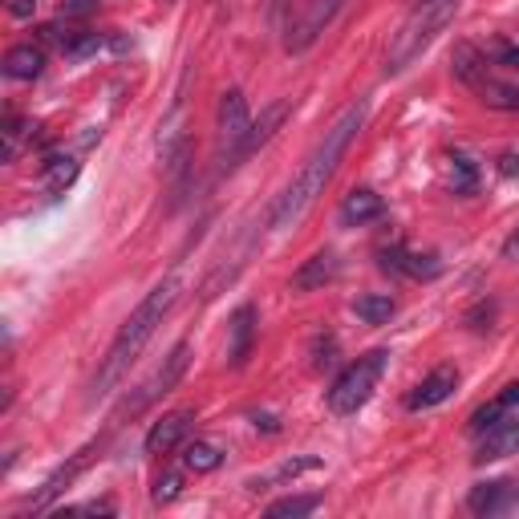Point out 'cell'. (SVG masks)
<instances>
[{
	"label": "cell",
	"instance_id": "20",
	"mask_svg": "<svg viewBox=\"0 0 519 519\" xmlns=\"http://www.w3.org/2000/svg\"><path fill=\"white\" fill-rule=\"evenodd\" d=\"M507 495H511V483H479L471 495H467V507L475 515H495L507 507Z\"/></svg>",
	"mask_w": 519,
	"mask_h": 519
},
{
	"label": "cell",
	"instance_id": "16",
	"mask_svg": "<svg viewBox=\"0 0 519 519\" xmlns=\"http://www.w3.org/2000/svg\"><path fill=\"white\" fill-rule=\"evenodd\" d=\"M382 211H386V203H382L378 191L357 187V191H349L345 203H341V224H345V228H361V224H369V219H378Z\"/></svg>",
	"mask_w": 519,
	"mask_h": 519
},
{
	"label": "cell",
	"instance_id": "30",
	"mask_svg": "<svg viewBox=\"0 0 519 519\" xmlns=\"http://www.w3.org/2000/svg\"><path fill=\"white\" fill-rule=\"evenodd\" d=\"M495 61H499V65H507V69H519V45H499Z\"/></svg>",
	"mask_w": 519,
	"mask_h": 519
},
{
	"label": "cell",
	"instance_id": "31",
	"mask_svg": "<svg viewBox=\"0 0 519 519\" xmlns=\"http://www.w3.org/2000/svg\"><path fill=\"white\" fill-rule=\"evenodd\" d=\"M9 13L25 21V17H33V13H37V0H9Z\"/></svg>",
	"mask_w": 519,
	"mask_h": 519
},
{
	"label": "cell",
	"instance_id": "9",
	"mask_svg": "<svg viewBox=\"0 0 519 519\" xmlns=\"http://www.w3.org/2000/svg\"><path fill=\"white\" fill-rule=\"evenodd\" d=\"M507 455H519V418L495 422L491 430L479 434L475 463H499V459H507Z\"/></svg>",
	"mask_w": 519,
	"mask_h": 519
},
{
	"label": "cell",
	"instance_id": "28",
	"mask_svg": "<svg viewBox=\"0 0 519 519\" xmlns=\"http://www.w3.org/2000/svg\"><path fill=\"white\" fill-rule=\"evenodd\" d=\"M102 0H61V17H90L98 13Z\"/></svg>",
	"mask_w": 519,
	"mask_h": 519
},
{
	"label": "cell",
	"instance_id": "8",
	"mask_svg": "<svg viewBox=\"0 0 519 519\" xmlns=\"http://www.w3.org/2000/svg\"><path fill=\"white\" fill-rule=\"evenodd\" d=\"M455 386H459V369H455V365H438L434 374H426V378L410 390L406 406H410V410H434V406H442V402L455 394Z\"/></svg>",
	"mask_w": 519,
	"mask_h": 519
},
{
	"label": "cell",
	"instance_id": "4",
	"mask_svg": "<svg viewBox=\"0 0 519 519\" xmlns=\"http://www.w3.org/2000/svg\"><path fill=\"white\" fill-rule=\"evenodd\" d=\"M386 365H390L386 349H374V353L357 357L353 365H345V374L329 390V410L333 414H357L369 398H374V390H378V382L386 374Z\"/></svg>",
	"mask_w": 519,
	"mask_h": 519
},
{
	"label": "cell",
	"instance_id": "33",
	"mask_svg": "<svg viewBox=\"0 0 519 519\" xmlns=\"http://www.w3.org/2000/svg\"><path fill=\"white\" fill-rule=\"evenodd\" d=\"M499 171H503L507 179H511V175H519V155H503V159H499Z\"/></svg>",
	"mask_w": 519,
	"mask_h": 519
},
{
	"label": "cell",
	"instance_id": "10",
	"mask_svg": "<svg viewBox=\"0 0 519 519\" xmlns=\"http://www.w3.org/2000/svg\"><path fill=\"white\" fill-rule=\"evenodd\" d=\"M191 426H195V410H175V414H167L163 422H155L151 430H146V451H151V455L175 451L179 442L187 438Z\"/></svg>",
	"mask_w": 519,
	"mask_h": 519
},
{
	"label": "cell",
	"instance_id": "13",
	"mask_svg": "<svg viewBox=\"0 0 519 519\" xmlns=\"http://www.w3.org/2000/svg\"><path fill=\"white\" fill-rule=\"evenodd\" d=\"M337 272H341V260H337L333 252H317V256H309L301 268L292 272V288H296V292L325 288L329 280H337Z\"/></svg>",
	"mask_w": 519,
	"mask_h": 519
},
{
	"label": "cell",
	"instance_id": "32",
	"mask_svg": "<svg viewBox=\"0 0 519 519\" xmlns=\"http://www.w3.org/2000/svg\"><path fill=\"white\" fill-rule=\"evenodd\" d=\"M503 260H511V264H519V228L507 236V244H503Z\"/></svg>",
	"mask_w": 519,
	"mask_h": 519
},
{
	"label": "cell",
	"instance_id": "14",
	"mask_svg": "<svg viewBox=\"0 0 519 519\" xmlns=\"http://www.w3.org/2000/svg\"><path fill=\"white\" fill-rule=\"evenodd\" d=\"M292 114V98H280V102H272L264 114H260V122H252V130H248V138H244V151H240V159H248L252 151H260L264 142H272V134L284 126V118Z\"/></svg>",
	"mask_w": 519,
	"mask_h": 519
},
{
	"label": "cell",
	"instance_id": "17",
	"mask_svg": "<svg viewBox=\"0 0 519 519\" xmlns=\"http://www.w3.org/2000/svg\"><path fill=\"white\" fill-rule=\"evenodd\" d=\"M41 69H45V49L33 41L13 45L5 53V78H13V82H33V78H41Z\"/></svg>",
	"mask_w": 519,
	"mask_h": 519
},
{
	"label": "cell",
	"instance_id": "19",
	"mask_svg": "<svg viewBox=\"0 0 519 519\" xmlns=\"http://www.w3.org/2000/svg\"><path fill=\"white\" fill-rule=\"evenodd\" d=\"M475 94H479V102L491 106V110L519 114V86H507V82H499V78H487V82L475 86Z\"/></svg>",
	"mask_w": 519,
	"mask_h": 519
},
{
	"label": "cell",
	"instance_id": "36",
	"mask_svg": "<svg viewBox=\"0 0 519 519\" xmlns=\"http://www.w3.org/2000/svg\"><path fill=\"white\" fill-rule=\"evenodd\" d=\"M252 422H256V430H280V422H276L272 414H256Z\"/></svg>",
	"mask_w": 519,
	"mask_h": 519
},
{
	"label": "cell",
	"instance_id": "15",
	"mask_svg": "<svg viewBox=\"0 0 519 519\" xmlns=\"http://www.w3.org/2000/svg\"><path fill=\"white\" fill-rule=\"evenodd\" d=\"M228 333H232V341H228V361L240 369V365L248 361V353H252V341H256V309H252V305H240V309L232 313Z\"/></svg>",
	"mask_w": 519,
	"mask_h": 519
},
{
	"label": "cell",
	"instance_id": "27",
	"mask_svg": "<svg viewBox=\"0 0 519 519\" xmlns=\"http://www.w3.org/2000/svg\"><path fill=\"white\" fill-rule=\"evenodd\" d=\"M455 191H475V163L467 155H455Z\"/></svg>",
	"mask_w": 519,
	"mask_h": 519
},
{
	"label": "cell",
	"instance_id": "24",
	"mask_svg": "<svg viewBox=\"0 0 519 519\" xmlns=\"http://www.w3.org/2000/svg\"><path fill=\"white\" fill-rule=\"evenodd\" d=\"M73 179H78V163H73V159H61V155L45 159V183H49L53 191H65Z\"/></svg>",
	"mask_w": 519,
	"mask_h": 519
},
{
	"label": "cell",
	"instance_id": "23",
	"mask_svg": "<svg viewBox=\"0 0 519 519\" xmlns=\"http://www.w3.org/2000/svg\"><path fill=\"white\" fill-rule=\"evenodd\" d=\"M321 507V495H288V499H276L272 507H268V515L272 519H284V515H313Z\"/></svg>",
	"mask_w": 519,
	"mask_h": 519
},
{
	"label": "cell",
	"instance_id": "35",
	"mask_svg": "<svg viewBox=\"0 0 519 519\" xmlns=\"http://www.w3.org/2000/svg\"><path fill=\"white\" fill-rule=\"evenodd\" d=\"M106 45H110L114 53H130V49H134V41H130V37H106Z\"/></svg>",
	"mask_w": 519,
	"mask_h": 519
},
{
	"label": "cell",
	"instance_id": "1",
	"mask_svg": "<svg viewBox=\"0 0 519 519\" xmlns=\"http://www.w3.org/2000/svg\"><path fill=\"white\" fill-rule=\"evenodd\" d=\"M365 118H369V102L365 98H357V102H349L345 110H341V118L325 130V138L317 142V151L305 159V167L296 171V179L284 187V195L276 199V207H272V215H268V228L272 232H288V228H296L301 219L309 215V207L317 203V195L325 191V183L337 175V163L345 159V151H349V142L357 138V130L365 126Z\"/></svg>",
	"mask_w": 519,
	"mask_h": 519
},
{
	"label": "cell",
	"instance_id": "26",
	"mask_svg": "<svg viewBox=\"0 0 519 519\" xmlns=\"http://www.w3.org/2000/svg\"><path fill=\"white\" fill-rule=\"evenodd\" d=\"M503 410H507L503 402H491V406H479V410L471 414V430H475V434H483V430H491L495 422H503Z\"/></svg>",
	"mask_w": 519,
	"mask_h": 519
},
{
	"label": "cell",
	"instance_id": "7",
	"mask_svg": "<svg viewBox=\"0 0 519 519\" xmlns=\"http://www.w3.org/2000/svg\"><path fill=\"white\" fill-rule=\"evenodd\" d=\"M349 5V0H305L301 17H296L288 25V37H284V49L288 53H305L321 41V33L341 17V9Z\"/></svg>",
	"mask_w": 519,
	"mask_h": 519
},
{
	"label": "cell",
	"instance_id": "12",
	"mask_svg": "<svg viewBox=\"0 0 519 519\" xmlns=\"http://www.w3.org/2000/svg\"><path fill=\"white\" fill-rule=\"evenodd\" d=\"M451 73L463 82V86H479V82H487L491 78V65H487V53L479 49V45H471V41H459L455 45V53H451Z\"/></svg>",
	"mask_w": 519,
	"mask_h": 519
},
{
	"label": "cell",
	"instance_id": "34",
	"mask_svg": "<svg viewBox=\"0 0 519 519\" xmlns=\"http://www.w3.org/2000/svg\"><path fill=\"white\" fill-rule=\"evenodd\" d=\"M499 402H503L507 410H511V406H519V382H511V386H507V390L499 394Z\"/></svg>",
	"mask_w": 519,
	"mask_h": 519
},
{
	"label": "cell",
	"instance_id": "5",
	"mask_svg": "<svg viewBox=\"0 0 519 519\" xmlns=\"http://www.w3.org/2000/svg\"><path fill=\"white\" fill-rule=\"evenodd\" d=\"M187 365H191V345H187V341H179V345H175V349L163 357V365L155 369V374L146 378V382H142V386H138V390L126 398L122 414H130V418H134V414H142L146 406H155L159 398H167V394H171V390L183 382Z\"/></svg>",
	"mask_w": 519,
	"mask_h": 519
},
{
	"label": "cell",
	"instance_id": "11",
	"mask_svg": "<svg viewBox=\"0 0 519 519\" xmlns=\"http://www.w3.org/2000/svg\"><path fill=\"white\" fill-rule=\"evenodd\" d=\"M90 455H94V447L78 451V455H73V459H69L65 467H57V471H53V475H49V479L41 483V491H37V495L29 499V503H33V511L49 507V503H53V499H57L61 491H69V487H73V479H78V475H82V471L90 467Z\"/></svg>",
	"mask_w": 519,
	"mask_h": 519
},
{
	"label": "cell",
	"instance_id": "18",
	"mask_svg": "<svg viewBox=\"0 0 519 519\" xmlns=\"http://www.w3.org/2000/svg\"><path fill=\"white\" fill-rule=\"evenodd\" d=\"M57 45H61V53H65V57H73V61H86V57H94V53L106 45V33L73 29V33H57Z\"/></svg>",
	"mask_w": 519,
	"mask_h": 519
},
{
	"label": "cell",
	"instance_id": "2",
	"mask_svg": "<svg viewBox=\"0 0 519 519\" xmlns=\"http://www.w3.org/2000/svg\"><path fill=\"white\" fill-rule=\"evenodd\" d=\"M175 301H179V280H175V276H167L163 284H155L151 292L142 296L138 309L122 321L118 337L110 341V353H106V361H102V369H98L90 398H106V394L126 378V369L138 361V353L146 349V341L155 337V329L163 325V317L175 309Z\"/></svg>",
	"mask_w": 519,
	"mask_h": 519
},
{
	"label": "cell",
	"instance_id": "25",
	"mask_svg": "<svg viewBox=\"0 0 519 519\" xmlns=\"http://www.w3.org/2000/svg\"><path fill=\"white\" fill-rule=\"evenodd\" d=\"M151 495H155V503H175V499L183 495V475H179V471H167V475H159Z\"/></svg>",
	"mask_w": 519,
	"mask_h": 519
},
{
	"label": "cell",
	"instance_id": "29",
	"mask_svg": "<svg viewBox=\"0 0 519 519\" xmlns=\"http://www.w3.org/2000/svg\"><path fill=\"white\" fill-rule=\"evenodd\" d=\"M317 467H321V459H292V463H284V467L276 471V479H296V475L317 471Z\"/></svg>",
	"mask_w": 519,
	"mask_h": 519
},
{
	"label": "cell",
	"instance_id": "6",
	"mask_svg": "<svg viewBox=\"0 0 519 519\" xmlns=\"http://www.w3.org/2000/svg\"><path fill=\"white\" fill-rule=\"evenodd\" d=\"M215 130H219V151H224L228 167L240 163V151H244V138L252 130V110H248V98L240 90H228L219 98V114H215Z\"/></svg>",
	"mask_w": 519,
	"mask_h": 519
},
{
	"label": "cell",
	"instance_id": "22",
	"mask_svg": "<svg viewBox=\"0 0 519 519\" xmlns=\"http://www.w3.org/2000/svg\"><path fill=\"white\" fill-rule=\"evenodd\" d=\"M219 463H224V451H219L215 442H187V451H183V467L187 471L211 475V471H219Z\"/></svg>",
	"mask_w": 519,
	"mask_h": 519
},
{
	"label": "cell",
	"instance_id": "3",
	"mask_svg": "<svg viewBox=\"0 0 519 519\" xmlns=\"http://www.w3.org/2000/svg\"><path fill=\"white\" fill-rule=\"evenodd\" d=\"M459 9H463V0H414V9L406 13V21L398 25V33L390 41L386 69L390 73L410 69L438 41V33H447V25L459 17Z\"/></svg>",
	"mask_w": 519,
	"mask_h": 519
},
{
	"label": "cell",
	"instance_id": "21",
	"mask_svg": "<svg viewBox=\"0 0 519 519\" xmlns=\"http://www.w3.org/2000/svg\"><path fill=\"white\" fill-rule=\"evenodd\" d=\"M394 296H386V292H369V296H357L353 301V313L365 321V325H386L390 317H394Z\"/></svg>",
	"mask_w": 519,
	"mask_h": 519
}]
</instances>
